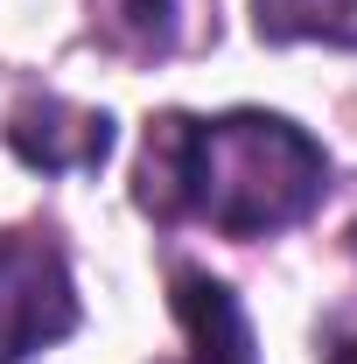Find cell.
Returning <instances> with one entry per match:
<instances>
[{"mask_svg":"<svg viewBox=\"0 0 357 364\" xmlns=\"http://www.w3.org/2000/svg\"><path fill=\"white\" fill-rule=\"evenodd\" d=\"M329 189V154L280 112H161L140 147L134 203L154 225H211L224 238H267L302 225Z\"/></svg>","mask_w":357,"mask_h":364,"instance_id":"6da1fadb","label":"cell"},{"mask_svg":"<svg viewBox=\"0 0 357 364\" xmlns=\"http://www.w3.org/2000/svg\"><path fill=\"white\" fill-rule=\"evenodd\" d=\"M78 329V287L49 238L0 231V364H21Z\"/></svg>","mask_w":357,"mask_h":364,"instance_id":"7a4b0ae2","label":"cell"},{"mask_svg":"<svg viewBox=\"0 0 357 364\" xmlns=\"http://www.w3.org/2000/svg\"><path fill=\"white\" fill-rule=\"evenodd\" d=\"M112 140H119L112 119L91 112V105H70V98H21L7 112V147L28 168H43V176H91V168H105Z\"/></svg>","mask_w":357,"mask_h":364,"instance_id":"3957f363","label":"cell"},{"mask_svg":"<svg viewBox=\"0 0 357 364\" xmlns=\"http://www.w3.org/2000/svg\"><path fill=\"white\" fill-rule=\"evenodd\" d=\"M91 28L127 63H161V56L211 43L218 36V7L211 0H91Z\"/></svg>","mask_w":357,"mask_h":364,"instance_id":"277c9868","label":"cell"},{"mask_svg":"<svg viewBox=\"0 0 357 364\" xmlns=\"http://www.w3.org/2000/svg\"><path fill=\"white\" fill-rule=\"evenodd\" d=\"M176 316L196 343V364H260V343H252V322L238 309V294L211 280L196 267H176Z\"/></svg>","mask_w":357,"mask_h":364,"instance_id":"5b68a950","label":"cell"},{"mask_svg":"<svg viewBox=\"0 0 357 364\" xmlns=\"http://www.w3.org/2000/svg\"><path fill=\"white\" fill-rule=\"evenodd\" d=\"M252 28L267 43L357 49V0H252Z\"/></svg>","mask_w":357,"mask_h":364,"instance_id":"8992f818","label":"cell"},{"mask_svg":"<svg viewBox=\"0 0 357 364\" xmlns=\"http://www.w3.org/2000/svg\"><path fill=\"white\" fill-rule=\"evenodd\" d=\"M322 364H357V316H336V322H329Z\"/></svg>","mask_w":357,"mask_h":364,"instance_id":"52a82bcc","label":"cell"},{"mask_svg":"<svg viewBox=\"0 0 357 364\" xmlns=\"http://www.w3.org/2000/svg\"><path fill=\"white\" fill-rule=\"evenodd\" d=\"M351 245H357V225H351Z\"/></svg>","mask_w":357,"mask_h":364,"instance_id":"ba28073f","label":"cell"}]
</instances>
